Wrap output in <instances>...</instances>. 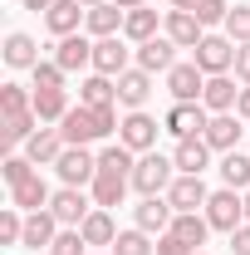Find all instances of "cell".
Here are the masks:
<instances>
[{
    "mask_svg": "<svg viewBox=\"0 0 250 255\" xmlns=\"http://www.w3.org/2000/svg\"><path fill=\"white\" fill-rule=\"evenodd\" d=\"M59 132H64L69 147H94V142H103V137L118 132V108H84L79 103V108L64 113Z\"/></svg>",
    "mask_w": 250,
    "mask_h": 255,
    "instance_id": "obj_1",
    "label": "cell"
},
{
    "mask_svg": "<svg viewBox=\"0 0 250 255\" xmlns=\"http://www.w3.org/2000/svg\"><path fill=\"white\" fill-rule=\"evenodd\" d=\"M177 182V162L162 157V152H142L137 167H132V191L142 196H167V187Z\"/></svg>",
    "mask_w": 250,
    "mask_h": 255,
    "instance_id": "obj_2",
    "label": "cell"
},
{
    "mask_svg": "<svg viewBox=\"0 0 250 255\" xmlns=\"http://www.w3.org/2000/svg\"><path fill=\"white\" fill-rule=\"evenodd\" d=\"M206 221H211V231H241L246 226V196L236 187H221V191H211V201H206Z\"/></svg>",
    "mask_w": 250,
    "mask_h": 255,
    "instance_id": "obj_3",
    "label": "cell"
},
{
    "mask_svg": "<svg viewBox=\"0 0 250 255\" xmlns=\"http://www.w3.org/2000/svg\"><path fill=\"white\" fill-rule=\"evenodd\" d=\"M157 132H162V128H157L152 113L132 108L123 123H118V142H123L127 152H137V157H142V152H157Z\"/></svg>",
    "mask_w": 250,
    "mask_h": 255,
    "instance_id": "obj_4",
    "label": "cell"
},
{
    "mask_svg": "<svg viewBox=\"0 0 250 255\" xmlns=\"http://www.w3.org/2000/svg\"><path fill=\"white\" fill-rule=\"evenodd\" d=\"M191 59L201 64L206 79H211V74H231V69H236V39H231V34H206V39L191 49Z\"/></svg>",
    "mask_w": 250,
    "mask_h": 255,
    "instance_id": "obj_5",
    "label": "cell"
},
{
    "mask_svg": "<svg viewBox=\"0 0 250 255\" xmlns=\"http://www.w3.org/2000/svg\"><path fill=\"white\" fill-rule=\"evenodd\" d=\"M54 172H59L64 187H94V177H98V152H89V147H64L59 162H54Z\"/></svg>",
    "mask_w": 250,
    "mask_h": 255,
    "instance_id": "obj_6",
    "label": "cell"
},
{
    "mask_svg": "<svg viewBox=\"0 0 250 255\" xmlns=\"http://www.w3.org/2000/svg\"><path fill=\"white\" fill-rule=\"evenodd\" d=\"M172 221H177V206H172L167 196H142V201L132 206V226L147 231V236H167Z\"/></svg>",
    "mask_w": 250,
    "mask_h": 255,
    "instance_id": "obj_7",
    "label": "cell"
},
{
    "mask_svg": "<svg viewBox=\"0 0 250 255\" xmlns=\"http://www.w3.org/2000/svg\"><path fill=\"white\" fill-rule=\"evenodd\" d=\"M127 187H132V172H118V167H98V177H94V187H89V196H94V206L113 211V206H123Z\"/></svg>",
    "mask_w": 250,
    "mask_h": 255,
    "instance_id": "obj_8",
    "label": "cell"
},
{
    "mask_svg": "<svg viewBox=\"0 0 250 255\" xmlns=\"http://www.w3.org/2000/svg\"><path fill=\"white\" fill-rule=\"evenodd\" d=\"M127 59H132V49H127L123 34H108V39H94V74H108V79H123L127 74Z\"/></svg>",
    "mask_w": 250,
    "mask_h": 255,
    "instance_id": "obj_9",
    "label": "cell"
},
{
    "mask_svg": "<svg viewBox=\"0 0 250 255\" xmlns=\"http://www.w3.org/2000/svg\"><path fill=\"white\" fill-rule=\"evenodd\" d=\"M201 89H206V74H201V64H172L167 69V94L177 98V103H201Z\"/></svg>",
    "mask_w": 250,
    "mask_h": 255,
    "instance_id": "obj_10",
    "label": "cell"
},
{
    "mask_svg": "<svg viewBox=\"0 0 250 255\" xmlns=\"http://www.w3.org/2000/svg\"><path fill=\"white\" fill-rule=\"evenodd\" d=\"M206 123H211V113H206L201 103H172V113H167V123H162V128L182 142V137H201Z\"/></svg>",
    "mask_w": 250,
    "mask_h": 255,
    "instance_id": "obj_11",
    "label": "cell"
},
{
    "mask_svg": "<svg viewBox=\"0 0 250 255\" xmlns=\"http://www.w3.org/2000/svg\"><path fill=\"white\" fill-rule=\"evenodd\" d=\"M162 34H167L177 49H196V44L206 39V25H201L191 10H167V20H162Z\"/></svg>",
    "mask_w": 250,
    "mask_h": 255,
    "instance_id": "obj_12",
    "label": "cell"
},
{
    "mask_svg": "<svg viewBox=\"0 0 250 255\" xmlns=\"http://www.w3.org/2000/svg\"><path fill=\"white\" fill-rule=\"evenodd\" d=\"M49 211L59 216V226H84L89 211H94V196H84V187H59L54 201H49Z\"/></svg>",
    "mask_w": 250,
    "mask_h": 255,
    "instance_id": "obj_13",
    "label": "cell"
},
{
    "mask_svg": "<svg viewBox=\"0 0 250 255\" xmlns=\"http://www.w3.org/2000/svg\"><path fill=\"white\" fill-rule=\"evenodd\" d=\"M84 20H89V5L84 0H54V10L44 15V30L54 34V39H64V34H79Z\"/></svg>",
    "mask_w": 250,
    "mask_h": 255,
    "instance_id": "obj_14",
    "label": "cell"
},
{
    "mask_svg": "<svg viewBox=\"0 0 250 255\" xmlns=\"http://www.w3.org/2000/svg\"><path fill=\"white\" fill-rule=\"evenodd\" d=\"M167 201L177 206V211H206V201H211V191L201 177H187V172H177V182L167 187Z\"/></svg>",
    "mask_w": 250,
    "mask_h": 255,
    "instance_id": "obj_15",
    "label": "cell"
},
{
    "mask_svg": "<svg viewBox=\"0 0 250 255\" xmlns=\"http://www.w3.org/2000/svg\"><path fill=\"white\" fill-rule=\"evenodd\" d=\"M54 64H59L64 74L94 69V39H84V34H64V39H59V49H54Z\"/></svg>",
    "mask_w": 250,
    "mask_h": 255,
    "instance_id": "obj_16",
    "label": "cell"
},
{
    "mask_svg": "<svg viewBox=\"0 0 250 255\" xmlns=\"http://www.w3.org/2000/svg\"><path fill=\"white\" fill-rule=\"evenodd\" d=\"M201 137L211 142V152H236L241 147V113H211Z\"/></svg>",
    "mask_w": 250,
    "mask_h": 255,
    "instance_id": "obj_17",
    "label": "cell"
},
{
    "mask_svg": "<svg viewBox=\"0 0 250 255\" xmlns=\"http://www.w3.org/2000/svg\"><path fill=\"white\" fill-rule=\"evenodd\" d=\"M49 201H54V191H49V182L34 172V177H25L20 187H10V206H20L25 216L30 211H49Z\"/></svg>",
    "mask_w": 250,
    "mask_h": 255,
    "instance_id": "obj_18",
    "label": "cell"
},
{
    "mask_svg": "<svg viewBox=\"0 0 250 255\" xmlns=\"http://www.w3.org/2000/svg\"><path fill=\"white\" fill-rule=\"evenodd\" d=\"M236 98H241L236 79H231V74H211L206 89H201V108H206V113H236Z\"/></svg>",
    "mask_w": 250,
    "mask_h": 255,
    "instance_id": "obj_19",
    "label": "cell"
},
{
    "mask_svg": "<svg viewBox=\"0 0 250 255\" xmlns=\"http://www.w3.org/2000/svg\"><path fill=\"white\" fill-rule=\"evenodd\" d=\"M64 147H69V142H64V132H59V128H49V123H44V128H39V132L30 137V142H25V157H30L34 167H54Z\"/></svg>",
    "mask_w": 250,
    "mask_h": 255,
    "instance_id": "obj_20",
    "label": "cell"
},
{
    "mask_svg": "<svg viewBox=\"0 0 250 255\" xmlns=\"http://www.w3.org/2000/svg\"><path fill=\"white\" fill-rule=\"evenodd\" d=\"M172 162H177V172L201 177V172L211 167V142H206V137H182V142L172 147Z\"/></svg>",
    "mask_w": 250,
    "mask_h": 255,
    "instance_id": "obj_21",
    "label": "cell"
},
{
    "mask_svg": "<svg viewBox=\"0 0 250 255\" xmlns=\"http://www.w3.org/2000/svg\"><path fill=\"white\" fill-rule=\"evenodd\" d=\"M177 64V44L167 39V34H157L147 44H137V69H147V74H167Z\"/></svg>",
    "mask_w": 250,
    "mask_h": 255,
    "instance_id": "obj_22",
    "label": "cell"
},
{
    "mask_svg": "<svg viewBox=\"0 0 250 255\" xmlns=\"http://www.w3.org/2000/svg\"><path fill=\"white\" fill-rule=\"evenodd\" d=\"M79 103H84V108H118V79L89 74V79L79 84Z\"/></svg>",
    "mask_w": 250,
    "mask_h": 255,
    "instance_id": "obj_23",
    "label": "cell"
},
{
    "mask_svg": "<svg viewBox=\"0 0 250 255\" xmlns=\"http://www.w3.org/2000/svg\"><path fill=\"white\" fill-rule=\"evenodd\" d=\"M123 20H127V10H123V5L103 0V5H94V10H89L84 30L94 34V39H108V34H123Z\"/></svg>",
    "mask_w": 250,
    "mask_h": 255,
    "instance_id": "obj_24",
    "label": "cell"
},
{
    "mask_svg": "<svg viewBox=\"0 0 250 255\" xmlns=\"http://www.w3.org/2000/svg\"><path fill=\"white\" fill-rule=\"evenodd\" d=\"M59 231H64V226H59L54 211H30V216H25V241H20V246H34V251L44 246V251H49Z\"/></svg>",
    "mask_w": 250,
    "mask_h": 255,
    "instance_id": "obj_25",
    "label": "cell"
},
{
    "mask_svg": "<svg viewBox=\"0 0 250 255\" xmlns=\"http://www.w3.org/2000/svg\"><path fill=\"white\" fill-rule=\"evenodd\" d=\"M147 94H152V74H147V69H127L123 79H118V103H123L127 113H132V108H142Z\"/></svg>",
    "mask_w": 250,
    "mask_h": 255,
    "instance_id": "obj_26",
    "label": "cell"
},
{
    "mask_svg": "<svg viewBox=\"0 0 250 255\" xmlns=\"http://www.w3.org/2000/svg\"><path fill=\"white\" fill-rule=\"evenodd\" d=\"M74 103H69V89H34V113H39V123H64V113H69Z\"/></svg>",
    "mask_w": 250,
    "mask_h": 255,
    "instance_id": "obj_27",
    "label": "cell"
},
{
    "mask_svg": "<svg viewBox=\"0 0 250 255\" xmlns=\"http://www.w3.org/2000/svg\"><path fill=\"white\" fill-rule=\"evenodd\" d=\"M0 54H5L10 69H34V64H39V49H34V39L25 30H10V34H5V49H0Z\"/></svg>",
    "mask_w": 250,
    "mask_h": 255,
    "instance_id": "obj_28",
    "label": "cell"
},
{
    "mask_svg": "<svg viewBox=\"0 0 250 255\" xmlns=\"http://www.w3.org/2000/svg\"><path fill=\"white\" fill-rule=\"evenodd\" d=\"M172 236H182L187 246H206V236H211V221H206V211H177V221H172Z\"/></svg>",
    "mask_w": 250,
    "mask_h": 255,
    "instance_id": "obj_29",
    "label": "cell"
},
{
    "mask_svg": "<svg viewBox=\"0 0 250 255\" xmlns=\"http://www.w3.org/2000/svg\"><path fill=\"white\" fill-rule=\"evenodd\" d=\"M123 39H132V44H147V39H157V10H147V5L127 10V20H123Z\"/></svg>",
    "mask_w": 250,
    "mask_h": 255,
    "instance_id": "obj_30",
    "label": "cell"
},
{
    "mask_svg": "<svg viewBox=\"0 0 250 255\" xmlns=\"http://www.w3.org/2000/svg\"><path fill=\"white\" fill-rule=\"evenodd\" d=\"M79 231H84V241H89V246H113V241H118V226H113V216H108L103 206H94V211H89V221L79 226Z\"/></svg>",
    "mask_w": 250,
    "mask_h": 255,
    "instance_id": "obj_31",
    "label": "cell"
},
{
    "mask_svg": "<svg viewBox=\"0 0 250 255\" xmlns=\"http://www.w3.org/2000/svg\"><path fill=\"white\" fill-rule=\"evenodd\" d=\"M221 182L236 191H250V157L236 147V152H221Z\"/></svg>",
    "mask_w": 250,
    "mask_h": 255,
    "instance_id": "obj_32",
    "label": "cell"
},
{
    "mask_svg": "<svg viewBox=\"0 0 250 255\" xmlns=\"http://www.w3.org/2000/svg\"><path fill=\"white\" fill-rule=\"evenodd\" d=\"M0 113H5V118L34 113V94L25 89V84H0Z\"/></svg>",
    "mask_w": 250,
    "mask_h": 255,
    "instance_id": "obj_33",
    "label": "cell"
},
{
    "mask_svg": "<svg viewBox=\"0 0 250 255\" xmlns=\"http://www.w3.org/2000/svg\"><path fill=\"white\" fill-rule=\"evenodd\" d=\"M39 128H44V123H39V113H20V118H5V147L15 152L20 142H30Z\"/></svg>",
    "mask_w": 250,
    "mask_h": 255,
    "instance_id": "obj_34",
    "label": "cell"
},
{
    "mask_svg": "<svg viewBox=\"0 0 250 255\" xmlns=\"http://www.w3.org/2000/svg\"><path fill=\"white\" fill-rule=\"evenodd\" d=\"M113 255H157V241L147 231H118V241H113Z\"/></svg>",
    "mask_w": 250,
    "mask_h": 255,
    "instance_id": "obj_35",
    "label": "cell"
},
{
    "mask_svg": "<svg viewBox=\"0 0 250 255\" xmlns=\"http://www.w3.org/2000/svg\"><path fill=\"white\" fill-rule=\"evenodd\" d=\"M34 172H39V167H34L25 152H10V157L0 162V177H5V187H20L25 177H34Z\"/></svg>",
    "mask_w": 250,
    "mask_h": 255,
    "instance_id": "obj_36",
    "label": "cell"
},
{
    "mask_svg": "<svg viewBox=\"0 0 250 255\" xmlns=\"http://www.w3.org/2000/svg\"><path fill=\"white\" fill-rule=\"evenodd\" d=\"M49 255H89L84 231H79V226H64L59 236H54V246H49Z\"/></svg>",
    "mask_w": 250,
    "mask_h": 255,
    "instance_id": "obj_37",
    "label": "cell"
},
{
    "mask_svg": "<svg viewBox=\"0 0 250 255\" xmlns=\"http://www.w3.org/2000/svg\"><path fill=\"white\" fill-rule=\"evenodd\" d=\"M0 241H5V246H20V241H25V211H20V206H5V211H0Z\"/></svg>",
    "mask_w": 250,
    "mask_h": 255,
    "instance_id": "obj_38",
    "label": "cell"
},
{
    "mask_svg": "<svg viewBox=\"0 0 250 255\" xmlns=\"http://www.w3.org/2000/svg\"><path fill=\"white\" fill-rule=\"evenodd\" d=\"M221 30L231 34L236 44H250V5H231V15H226Z\"/></svg>",
    "mask_w": 250,
    "mask_h": 255,
    "instance_id": "obj_39",
    "label": "cell"
},
{
    "mask_svg": "<svg viewBox=\"0 0 250 255\" xmlns=\"http://www.w3.org/2000/svg\"><path fill=\"white\" fill-rule=\"evenodd\" d=\"M191 15H196V20H201V25L211 30V25H226L231 5H226V0H196V10H191Z\"/></svg>",
    "mask_w": 250,
    "mask_h": 255,
    "instance_id": "obj_40",
    "label": "cell"
},
{
    "mask_svg": "<svg viewBox=\"0 0 250 255\" xmlns=\"http://www.w3.org/2000/svg\"><path fill=\"white\" fill-rule=\"evenodd\" d=\"M30 74H34V89H64V69L54 59H39Z\"/></svg>",
    "mask_w": 250,
    "mask_h": 255,
    "instance_id": "obj_41",
    "label": "cell"
},
{
    "mask_svg": "<svg viewBox=\"0 0 250 255\" xmlns=\"http://www.w3.org/2000/svg\"><path fill=\"white\" fill-rule=\"evenodd\" d=\"M157 255H201V251L187 246L182 236H172V231H167V236H157Z\"/></svg>",
    "mask_w": 250,
    "mask_h": 255,
    "instance_id": "obj_42",
    "label": "cell"
},
{
    "mask_svg": "<svg viewBox=\"0 0 250 255\" xmlns=\"http://www.w3.org/2000/svg\"><path fill=\"white\" fill-rule=\"evenodd\" d=\"M236 79L250 84V44H236Z\"/></svg>",
    "mask_w": 250,
    "mask_h": 255,
    "instance_id": "obj_43",
    "label": "cell"
},
{
    "mask_svg": "<svg viewBox=\"0 0 250 255\" xmlns=\"http://www.w3.org/2000/svg\"><path fill=\"white\" fill-rule=\"evenodd\" d=\"M231 251H236V255H250V221L241 226V231H231Z\"/></svg>",
    "mask_w": 250,
    "mask_h": 255,
    "instance_id": "obj_44",
    "label": "cell"
},
{
    "mask_svg": "<svg viewBox=\"0 0 250 255\" xmlns=\"http://www.w3.org/2000/svg\"><path fill=\"white\" fill-rule=\"evenodd\" d=\"M20 5H25V10H34V15H49V10H54V0H20Z\"/></svg>",
    "mask_w": 250,
    "mask_h": 255,
    "instance_id": "obj_45",
    "label": "cell"
},
{
    "mask_svg": "<svg viewBox=\"0 0 250 255\" xmlns=\"http://www.w3.org/2000/svg\"><path fill=\"white\" fill-rule=\"evenodd\" d=\"M236 113H241V118H250V84L241 89V98H236Z\"/></svg>",
    "mask_w": 250,
    "mask_h": 255,
    "instance_id": "obj_46",
    "label": "cell"
},
{
    "mask_svg": "<svg viewBox=\"0 0 250 255\" xmlns=\"http://www.w3.org/2000/svg\"><path fill=\"white\" fill-rule=\"evenodd\" d=\"M172 10H196V0H172Z\"/></svg>",
    "mask_w": 250,
    "mask_h": 255,
    "instance_id": "obj_47",
    "label": "cell"
},
{
    "mask_svg": "<svg viewBox=\"0 0 250 255\" xmlns=\"http://www.w3.org/2000/svg\"><path fill=\"white\" fill-rule=\"evenodd\" d=\"M113 5H123V10H137V5H147V0H113Z\"/></svg>",
    "mask_w": 250,
    "mask_h": 255,
    "instance_id": "obj_48",
    "label": "cell"
},
{
    "mask_svg": "<svg viewBox=\"0 0 250 255\" xmlns=\"http://www.w3.org/2000/svg\"><path fill=\"white\" fill-rule=\"evenodd\" d=\"M246 221H250V191H246Z\"/></svg>",
    "mask_w": 250,
    "mask_h": 255,
    "instance_id": "obj_49",
    "label": "cell"
},
{
    "mask_svg": "<svg viewBox=\"0 0 250 255\" xmlns=\"http://www.w3.org/2000/svg\"><path fill=\"white\" fill-rule=\"evenodd\" d=\"M84 5H89V10H94V5H103V0H84Z\"/></svg>",
    "mask_w": 250,
    "mask_h": 255,
    "instance_id": "obj_50",
    "label": "cell"
}]
</instances>
